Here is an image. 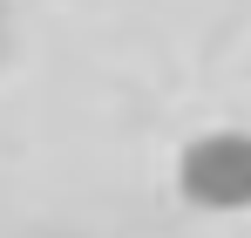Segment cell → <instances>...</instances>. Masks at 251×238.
<instances>
[{
  "label": "cell",
  "instance_id": "1",
  "mask_svg": "<svg viewBox=\"0 0 251 238\" xmlns=\"http://www.w3.org/2000/svg\"><path fill=\"white\" fill-rule=\"evenodd\" d=\"M176 191L197 211H251V129H204L176 157Z\"/></svg>",
  "mask_w": 251,
  "mask_h": 238
}]
</instances>
